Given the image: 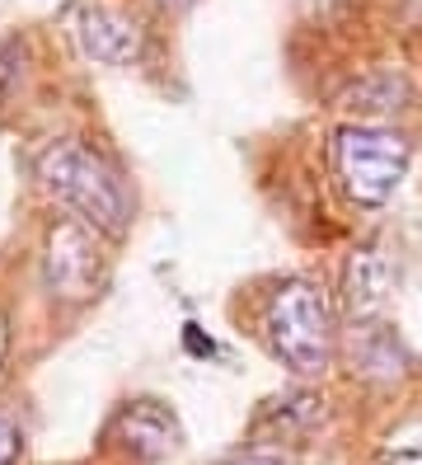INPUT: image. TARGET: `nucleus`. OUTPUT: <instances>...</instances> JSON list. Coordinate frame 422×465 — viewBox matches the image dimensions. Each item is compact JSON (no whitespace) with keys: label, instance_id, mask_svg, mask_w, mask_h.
<instances>
[{"label":"nucleus","instance_id":"f257e3e1","mask_svg":"<svg viewBox=\"0 0 422 465\" xmlns=\"http://www.w3.org/2000/svg\"><path fill=\"white\" fill-rule=\"evenodd\" d=\"M38 179H43V188H47L52 198H62L66 207H75L94 231H103V235H123L127 231V222H132L127 183L90 146H80V142H52L38 155Z\"/></svg>","mask_w":422,"mask_h":465},{"label":"nucleus","instance_id":"f03ea898","mask_svg":"<svg viewBox=\"0 0 422 465\" xmlns=\"http://www.w3.org/2000/svg\"><path fill=\"white\" fill-rule=\"evenodd\" d=\"M263 330L268 343L281 362H287L296 376H319L333 358V315H329V301L315 282L291 278L281 282L268 301V315H263Z\"/></svg>","mask_w":422,"mask_h":465},{"label":"nucleus","instance_id":"7ed1b4c3","mask_svg":"<svg viewBox=\"0 0 422 465\" xmlns=\"http://www.w3.org/2000/svg\"><path fill=\"white\" fill-rule=\"evenodd\" d=\"M333 170L352 203L380 207L408 174V142L376 123H348L333 136Z\"/></svg>","mask_w":422,"mask_h":465},{"label":"nucleus","instance_id":"20e7f679","mask_svg":"<svg viewBox=\"0 0 422 465\" xmlns=\"http://www.w3.org/2000/svg\"><path fill=\"white\" fill-rule=\"evenodd\" d=\"M43 278H47V287L62 296V301H84V296L99 292L103 259H99L94 235L84 231L80 222H56V226L47 231V244H43Z\"/></svg>","mask_w":422,"mask_h":465},{"label":"nucleus","instance_id":"39448f33","mask_svg":"<svg viewBox=\"0 0 422 465\" xmlns=\"http://www.w3.org/2000/svg\"><path fill=\"white\" fill-rule=\"evenodd\" d=\"M71 34L84 57L99 66H132L141 57V43H146L141 24L113 5H80L71 19Z\"/></svg>","mask_w":422,"mask_h":465},{"label":"nucleus","instance_id":"423d86ee","mask_svg":"<svg viewBox=\"0 0 422 465\" xmlns=\"http://www.w3.org/2000/svg\"><path fill=\"white\" fill-rule=\"evenodd\" d=\"M108 437H113V442H118L127 456H136V460H160V456L174 451L179 428H174V419H169L155 400H136V404H127L123 414L113 419Z\"/></svg>","mask_w":422,"mask_h":465},{"label":"nucleus","instance_id":"0eeeda50","mask_svg":"<svg viewBox=\"0 0 422 465\" xmlns=\"http://www.w3.org/2000/svg\"><path fill=\"white\" fill-rule=\"evenodd\" d=\"M385 287H389L385 259H380L376 250L352 254V263H348V311H352L357 320L376 315V311L385 306Z\"/></svg>","mask_w":422,"mask_h":465},{"label":"nucleus","instance_id":"6e6552de","mask_svg":"<svg viewBox=\"0 0 422 465\" xmlns=\"http://www.w3.org/2000/svg\"><path fill=\"white\" fill-rule=\"evenodd\" d=\"M376 465H422V419L394 428V432L385 437Z\"/></svg>","mask_w":422,"mask_h":465},{"label":"nucleus","instance_id":"1a4fd4ad","mask_svg":"<svg viewBox=\"0 0 422 465\" xmlns=\"http://www.w3.org/2000/svg\"><path fill=\"white\" fill-rule=\"evenodd\" d=\"M19 456H24V428L15 414L0 409V465H19Z\"/></svg>","mask_w":422,"mask_h":465},{"label":"nucleus","instance_id":"9d476101","mask_svg":"<svg viewBox=\"0 0 422 465\" xmlns=\"http://www.w3.org/2000/svg\"><path fill=\"white\" fill-rule=\"evenodd\" d=\"M216 465H291V460L281 456V447H263V442H253V447L231 451V456L216 460Z\"/></svg>","mask_w":422,"mask_h":465},{"label":"nucleus","instance_id":"9b49d317","mask_svg":"<svg viewBox=\"0 0 422 465\" xmlns=\"http://www.w3.org/2000/svg\"><path fill=\"white\" fill-rule=\"evenodd\" d=\"M5 358H10V320L0 315V367H5Z\"/></svg>","mask_w":422,"mask_h":465},{"label":"nucleus","instance_id":"f8f14e48","mask_svg":"<svg viewBox=\"0 0 422 465\" xmlns=\"http://www.w3.org/2000/svg\"><path fill=\"white\" fill-rule=\"evenodd\" d=\"M164 10H183V5H192V0H160Z\"/></svg>","mask_w":422,"mask_h":465}]
</instances>
